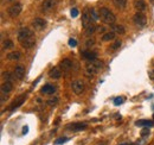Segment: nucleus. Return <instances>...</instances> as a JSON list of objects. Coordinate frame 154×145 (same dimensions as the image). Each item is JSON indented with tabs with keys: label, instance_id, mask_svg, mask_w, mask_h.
Listing matches in <instances>:
<instances>
[{
	"label": "nucleus",
	"instance_id": "1",
	"mask_svg": "<svg viewBox=\"0 0 154 145\" xmlns=\"http://www.w3.org/2000/svg\"><path fill=\"white\" fill-rule=\"evenodd\" d=\"M18 42L20 45L25 49H31L36 45V37H35V32L31 29L27 28H23L18 31Z\"/></svg>",
	"mask_w": 154,
	"mask_h": 145
},
{
	"label": "nucleus",
	"instance_id": "2",
	"mask_svg": "<svg viewBox=\"0 0 154 145\" xmlns=\"http://www.w3.org/2000/svg\"><path fill=\"white\" fill-rule=\"evenodd\" d=\"M103 67V63L99 60H95V61H91L89 64L85 66V75L89 77V79H93L95 74H97Z\"/></svg>",
	"mask_w": 154,
	"mask_h": 145
},
{
	"label": "nucleus",
	"instance_id": "3",
	"mask_svg": "<svg viewBox=\"0 0 154 145\" xmlns=\"http://www.w3.org/2000/svg\"><path fill=\"white\" fill-rule=\"evenodd\" d=\"M99 12H100V18H101V20L103 23L109 24V25H113V24L116 21V17L114 15V13L110 12L108 9H106V7L101 9Z\"/></svg>",
	"mask_w": 154,
	"mask_h": 145
},
{
	"label": "nucleus",
	"instance_id": "4",
	"mask_svg": "<svg viewBox=\"0 0 154 145\" xmlns=\"http://www.w3.org/2000/svg\"><path fill=\"white\" fill-rule=\"evenodd\" d=\"M133 20L135 23V25L136 26H139V28H143L146 25V23H147V19H146V15L142 13V12H137L134 14V17H133Z\"/></svg>",
	"mask_w": 154,
	"mask_h": 145
},
{
	"label": "nucleus",
	"instance_id": "5",
	"mask_svg": "<svg viewBox=\"0 0 154 145\" xmlns=\"http://www.w3.org/2000/svg\"><path fill=\"white\" fill-rule=\"evenodd\" d=\"M21 5L20 4H18V3H15V4H13L9 10H7V13H9V15L11 18H15V17H18V15L20 14V12H21Z\"/></svg>",
	"mask_w": 154,
	"mask_h": 145
},
{
	"label": "nucleus",
	"instance_id": "6",
	"mask_svg": "<svg viewBox=\"0 0 154 145\" xmlns=\"http://www.w3.org/2000/svg\"><path fill=\"white\" fill-rule=\"evenodd\" d=\"M71 88L75 94H81L84 92V82L82 80H76V81L71 83Z\"/></svg>",
	"mask_w": 154,
	"mask_h": 145
},
{
	"label": "nucleus",
	"instance_id": "7",
	"mask_svg": "<svg viewBox=\"0 0 154 145\" xmlns=\"http://www.w3.org/2000/svg\"><path fill=\"white\" fill-rule=\"evenodd\" d=\"M56 4H57V0H44L42 4V12H49L55 9Z\"/></svg>",
	"mask_w": 154,
	"mask_h": 145
},
{
	"label": "nucleus",
	"instance_id": "8",
	"mask_svg": "<svg viewBox=\"0 0 154 145\" xmlns=\"http://www.w3.org/2000/svg\"><path fill=\"white\" fill-rule=\"evenodd\" d=\"M95 21L91 19V17H90V12L89 11H85L84 13H83V15H82V25H83V28L84 29H87V28H89L90 25H93Z\"/></svg>",
	"mask_w": 154,
	"mask_h": 145
},
{
	"label": "nucleus",
	"instance_id": "9",
	"mask_svg": "<svg viewBox=\"0 0 154 145\" xmlns=\"http://www.w3.org/2000/svg\"><path fill=\"white\" fill-rule=\"evenodd\" d=\"M25 99H26V95H25V94H23V95L18 96V98L11 103L10 109H11V111H14V109H17L18 107H20L21 105L24 103V101H25Z\"/></svg>",
	"mask_w": 154,
	"mask_h": 145
},
{
	"label": "nucleus",
	"instance_id": "10",
	"mask_svg": "<svg viewBox=\"0 0 154 145\" xmlns=\"http://www.w3.org/2000/svg\"><path fill=\"white\" fill-rule=\"evenodd\" d=\"M32 26H33L36 30L42 31V30H44L45 26H46V20L43 19V18H36L33 21H32Z\"/></svg>",
	"mask_w": 154,
	"mask_h": 145
},
{
	"label": "nucleus",
	"instance_id": "11",
	"mask_svg": "<svg viewBox=\"0 0 154 145\" xmlns=\"http://www.w3.org/2000/svg\"><path fill=\"white\" fill-rule=\"evenodd\" d=\"M87 124L85 123H75V124H70L67 126V128L72 131H81V130H85L87 128Z\"/></svg>",
	"mask_w": 154,
	"mask_h": 145
},
{
	"label": "nucleus",
	"instance_id": "12",
	"mask_svg": "<svg viewBox=\"0 0 154 145\" xmlns=\"http://www.w3.org/2000/svg\"><path fill=\"white\" fill-rule=\"evenodd\" d=\"M14 76L17 80H23L25 76V68L23 66H17L14 68Z\"/></svg>",
	"mask_w": 154,
	"mask_h": 145
},
{
	"label": "nucleus",
	"instance_id": "13",
	"mask_svg": "<svg viewBox=\"0 0 154 145\" xmlns=\"http://www.w3.org/2000/svg\"><path fill=\"white\" fill-rule=\"evenodd\" d=\"M82 57L91 62V61H95V60H96L97 54L94 52V51H91V50H85V51L82 52Z\"/></svg>",
	"mask_w": 154,
	"mask_h": 145
},
{
	"label": "nucleus",
	"instance_id": "14",
	"mask_svg": "<svg viewBox=\"0 0 154 145\" xmlns=\"http://www.w3.org/2000/svg\"><path fill=\"white\" fill-rule=\"evenodd\" d=\"M49 76H50L51 79H53V80H58V79L62 76V71H61L59 68L53 67L50 71H49Z\"/></svg>",
	"mask_w": 154,
	"mask_h": 145
},
{
	"label": "nucleus",
	"instance_id": "15",
	"mask_svg": "<svg viewBox=\"0 0 154 145\" xmlns=\"http://www.w3.org/2000/svg\"><path fill=\"white\" fill-rule=\"evenodd\" d=\"M61 69H63V71H70L72 69V62L69 58H65L61 62Z\"/></svg>",
	"mask_w": 154,
	"mask_h": 145
},
{
	"label": "nucleus",
	"instance_id": "16",
	"mask_svg": "<svg viewBox=\"0 0 154 145\" xmlns=\"http://www.w3.org/2000/svg\"><path fill=\"white\" fill-rule=\"evenodd\" d=\"M135 125L136 126H139V127H142V126H145V127H152V126H154V122L153 120H137V122L135 123Z\"/></svg>",
	"mask_w": 154,
	"mask_h": 145
},
{
	"label": "nucleus",
	"instance_id": "17",
	"mask_svg": "<svg viewBox=\"0 0 154 145\" xmlns=\"http://www.w3.org/2000/svg\"><path fill=\"white\" fill-rule=\"evenodd\" d=\"M134 7H135V10H137V12H143L146 10V4L143 0H135Z\"/></svg>",
	"mask_w": 154,
	"mask_h": 145
},
{
	"label": "nucleus",
	"instance_id": "18",
	"mask_svg": "<svg viewBox=\"0 0 154 145\" xmlns=\"http://www.w3.org/2000/svg\"><path fill=\"white\" fill-rule=\"evenodd\" d=\"M12 89H13V86L10 81H6L1 85V93H4V94H9Z\"/></svg>",
	"mask_w": 154,
	"mask_h": 145
},
{
	"label": "nucleus",
	"instance_id": "19",
	"mask_svg": "<svg viewBox=\"0 0 154 145\" xmlns=\"http://www.w3.org/2000/svg\"><path fill=\"white\" fill-rule=\"evenodd\" d=\"M55 92H56V87L52 85H45L42 88V93L44 94H53Z\"/></svg>",
	"mask_w": 154,
	"mask_h": 145
},
{
	"label": "nucleus",
	"instance_id": "20",
	"mask_svg": "<svg viewBox=\"0 0 154 145\" xmlns=\"http://www.w3.org/2000/svg\"><path fill=\"white\" fill-rule=\"evenodd\" d=\"M20 57H21V54L19 51H12L7 55V58L10 61H18V60H20Z\"/></svg>",
	"mask_w": 154,
	"mask_h": 145
},
{
	"label": "nucleus",
	"instance_id": "21",
	"mask_svg": "<svg viewBox=\"0 0 154 145\" xmlns=\"http://www.w3.org/2000/svg\"><path fill=\"white\" fill-rule=\"evenodd\" d=\"M115 38V32L111 31V32H106L103 36H102V41L103 42H108V41H113Z\"/></svg>",
	"mask_w": 154,
	"mask_h": 145
},
{
	"label": "nucleus",
	"instance_id": "22",
	"mask_svg": "<svg viewBox=\"0 0 154 145\" xmlns=\"http://www.w3.org/2000/svg\"><path fill=\"white\" fill-rule=\"evenodd\" d=\"M113 4H114L117 9H125L127 5V0H113Z\"/></svg>",
	"mask_w": 154,
	"mask_h": 145
},
{
	"label": "nucleus",
	"instance_id": "23",
	"mask_svg": "<svg viewBox=\"0 0 154 145\" xmlns=\"http://www.w3.org/2000/svg\"><path fill=\"white\" fill-rule=\"evenodd\" d=\"M89 12H90V17L94 21H97L100 19V12H97L95 9H91V10H89Z\"/></svg>",
	"mask_w": 154,
	"mask_h": 145
},
{
	"label": "nucleus",
	"instance_id": "24",
	"mask_svg": "<svg viewBox=\"0 0 154 145\" xmlns=\"http://www.w3.org/2000/svg\"><path fill=\"white\" fill-rule=\"evenodd\" d=\"M113 31H114L115 34L123 35L125 34V28L122 25H114V26H113Z\"/></svg>",
	"mask_w": 154,
	"mask_h": 145
},
{
	"label": "nucleus",
	"instance_id": "25",
	"mask_svg": "<svg viewBox=\"0 0 154 145\" xmlns=\"http://www.w3.org/2000/svg\"><path fill=\"white\" fill-rule=\"evenodd\" d=\"M13 46H14V44H13L12 41H10V39H6V41L3 43V48H4V49H12Z\"/></svg>",
	"mask_w": 154,
	"mask_h": 145
},
{
	"label": "nucleus",
	"instance_id": "26",
	"mask_svg": "<svg viewBox=\"0 0 154 145\" xmlns=\"http://www.w3.org/2000/svg\"><path fill=\"white\" fill-rule=\"evenodd\" d=\"M94 32H95V25H94V24H93V25H90L89 28H87V29H85V34H87L88 36H91V35L94 34Z\"/></svg>",
	"mask_w": 154,
	"mask_h": 145
},
{
	"label": "nucleus",
	"instance_id": "27",
	"mask_svg": "<svg viewBox=\"0 0 154 145\" xmlns=\"http://www.w3.org/2000/svg\"><path fill=\"white\" fill-rule=\"evenodd\" d=\"M68 140H69V138H67V137H61V138H58V139L55 140V144L59 145V144H63V143H65V142H68Z\"/></svg>",
	"mask_w": 154,
	"mask_h": 145
},
{
	"label": "nucleus",
	"instance_id": "28",
	"mask_svg": "<svg viewBox=\"0 0 154 145\" xmlns=\"http://www.w3.org/2000/svg\"><path fill=\"white\" fill-rule=\"evenodd\" d=\"M57 102H58V98H52V99H50V100L47 101V103L50 105V106H56Z\"/></svg>",
	"mask_w": 154,
	"mask_h": 145
},
{
	"label": "nucleus",
	"instance_id": "29",
	"mask_svg": "<svg viewBox=\"0 0 154 145\" xmlns=\"http://www.w3.org/2000/svg\"><path fill=\"white\" fill-rule=\"evenodd\" d=\"M123 102V98H121V96H119V98H115L114 99V105L115 106H120L121 103Z\"/></svg>",
	"mask_w": 154,
	"mask_h": 145
},
{
	"label": "nucleus",
	"instance_id": "30",
	"mask_svg": "<svg viewBox=\"0 0 154 145\" xmlns=\"http://www.w3.org/2000/svg\"><path fill=\"white\" fill-rule=\"evenodd\" d=\"M120 46H121V41H120V39H117V41H115V43L111 45V49L113 50H116V49H119Z\"/></svg>",
	"mask_w": 154,
	"mask_h": 145
},
{
	"label": "nucleus",
	"instance_id": "31",
	"mask_svg": "<svg viewBox=\"0 0 154 145\" xmlns=\"http://www.w3.org/2000/svg\"><path fill=\"white\" fill-rule=\"evenodd\" d=\"M68 43H69V45H70V46H72V48H75V46L77 45V41H76L75 38H70Z\"/></svg>",
	"mask_w": 154,
	"mask_h": 145
},
{
	"label": "nucleus",
	"instance_id": "32",
	"mask_svg": "<svg viewBox=\"0 0 154 145\" xmlns=\"http://www.w3.org/2000/svg\"><path fill=\"white\" fill-rule=\"evenodd\" d=\"M149 133H151V132H149V130H148V127H145L143 130L141 131V136H142V137H146V136H148Z\"/></svg>",
	"mask_w": 154,
	"mask_h": 145
},
{
	"label": "nucleus",
	"instance_id": "33",
	"mask_svg": "<svg viewBox=\"0 0 154 145\" xmlns=\"http://www.w3.org/2000/svg\"><path fill=\"white\" fill-rule=\"evenodd\" d=\"M70 14H71V17L76 18L77 15H78V10H77V9H72V10H71V12H70Z\"/></svg>",
	"mask_w": 154,
	"mask_h": 145
},
{
	"label": "nucleus",
	"instance_id": "34",
	"mask_svg": "<svg viewBox=\"0 0 154 145\" xmlns=\"http://www.w3.org/2000/svg\"><path fill=\"white\" fill-rule=\"evenodd\" d=\"M94 44H95V39H94V38L88 39V42H87V46H90V45H94Z\"/></svg>",
	"mask_w": 154,
	"mask_h": 145
},
{
	"label": "nucleus",
	"instance_id": "35",
	"mask_svg": "<svg viewBox=\"0 0 154 145\" xmlns=\"http://www.w3.org/2000/svg\"><path fill=\"white\" fill-rule=\"evenodd\" d=\"M29 132V126H24L23 127V134H27Z\"/></svg>",
	"mask_w": 154,
	"mask_h": 145
},
{
	"label": "nucleus",
	"instance_id": "36",
	"mask_svg": "<svg viewBox=\"0 0 154 145\" xmlns=\"http://www.w3.org/2000/svg\"><path fill=\"white\" fill-rule=\"evenodd\" d=\"M3 77L6 79V80H9L10 79V74H9V72H3Z\"/></svg>",
	"mask_w": 154,
	"mask_h": 145
},
{
	"label": "nucleus",
	"instance_id": "37",
	"mask_svg": "<svg viewBox=\"0 0 154 145\" xmlns=\"http://www.w3.org/2000/svg\"><path fill=\"white\" fill-rule=\"evenodd\" d=\"M5 1H6V3H14L15 0H3V3H5Z\"/></svg>",
	"mask_w": 154,
	"mask_h": 145
},
{
	"label": "nucleus",
	"instance_id": "38",
	"mask_svg": "<svg viewBox=\"0 0 154 145\" xmlns=\"http://www.w3.org/2000/svg\"><path fill=\"white\" fill-rule=\"evenodd\" d=\"M97 29H99V30H97L99 32H104V28H97Z\"/></svg>",
	"mask_w": 154,
	"mask_h": 145
},
{
	"label": "nucleus",
	"instance_id": "39",
	"mask_svg": "<svg viewBox=\"0 0 154 145\" xmlns=\"http://www.w3.org/2000/svg\"><path fill=\"white\" fill-rule=\"evenodd\" d=\"M121 145H129V144H127V143H123V144H121Z\"/></svg>",
	"mask_w": 154,
	"mask_h": 145
},
{
	"label": "nucleus",
	"instance_id": "40",
	"mask_svg": "<svg viewBox=\"0 0 154 145\" xmlns=\"http://www.w3.org/2000/svg\"><path fill=\"white\" fill-rule=\"evenodd\" d=\"M151 3H152V4L154 5V0H151Z\"/></svg>",
	"mask_w": 154,
	"mask_h": 145
},
{
	"label": "nucleus",
	"instance_id": "41",
	"mask_svg": "<svg viewBox=\"0 0 154 145\" xmlns=\"http://www.w3.org/2000/svg\"><path fill=\"white\" fill-rule=\"evenodd\" d=\"M153 119H154V114H153Z\"/></svg>",
	"mask_w": 154,
	"mask_h": 145
}]
</instances>
